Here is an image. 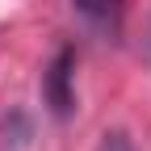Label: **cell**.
Wrapping results in <instances>:
<instances>
[{"instance_id":"1","label":"cell","mask_w":151,"mask_h":151,"mask_svg":"<svg viewBox=\"0 0 151 151\" xmlns=\"http://www.w3.org/2000/svg\"><path fill=\"white\" fill-rule=\"evenodd\" d=\"M42 101L50 105L55 118H71V109H76V50L63 46L59 55L50 59V67L42 71Z\"/></svg>"},{"instance_id":"3","label":"cell","mask_w":151,"mask_h":151,"mask_svg":"<svg viewBox=\"0 0 151 151\" xmlns=\"http://www.w3.org/2000/svg\"><path fill=\"white\" fill-rule=\"evenodd\" d=\"M97 151H134V143H130L126 130H105V139H101Z\"/></svg>"},{"instance_id":"2","label":"cell","mask_w":151,"mask_h":151,"mask_svg":"<svg viewBox=\"0 0 151 151\" xmlns=\"http://www.w3.org/2000/svg\"><path fill=\"white\" fill-rule=\"evenodd\" d=\"M76 17L97 34L105 38V42H113V38L122 34V21H126V0H71Z\"/></svg>"}]
</instances>
